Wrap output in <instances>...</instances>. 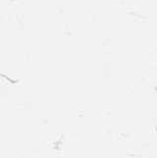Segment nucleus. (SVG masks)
<instances>
[]
</instances>
